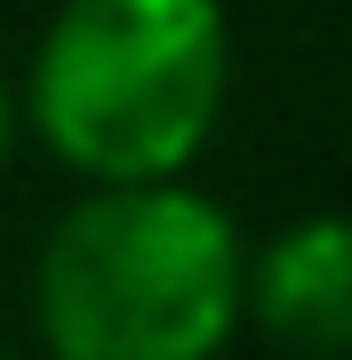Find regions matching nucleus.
I'll return each mask as SVG.
<instances>
[{"instance_id":"1","label":"nucleus","mask_w":352,"mask_h":360,"mask_svg":"<svg viewBox=\"0 0 352 360\" xmlns=\"http://www.w3.org/2000/svg\"><path fill=\"white\" fill-rule=\"evenodd\" d=\"M240 232L184 184H105L40 248V336L56 360H209L240 321Z\"/></svg>"},{"instance_id":"2","label":"nucleus","mask_w":352,"mask_h":360,"mask_svg":"<svg viewBox=\"0 0 352 360\" xmlns=\"http://www.w3.org/2000/svg\"><path fill=\"white\" fill-rule=\"evenodd\" d=\"M216 0H65L40 32L25 112L48 153L96 184L176 176L224 112Z\"/></svg>"},{"instance_id":"3","label":"nucleus","mask_w":352,"mask_h":360,"mask_svg":"<svg viewBox=\"0 0 352 360\" xmlns=\"http://www.w3.org/2000/svg\"><path fill=\"white\" fill-rule=\"evenodd\" d=\"M240 304L288 352L344 360L352 352V217L288 224L256 264H240Z\"/></svg>"},{"instance_id":"4","label":"nucleus","mask_w":352,"mask_h":360,"mask_svg":"<svg viewBox=\"0 0 352 360\" xmlns=\"http://www.w3.org/2000/svg\"><path fill=\"white\" fill-rule=\"evenodd\" d=\"M8 144H16V96H8V80H0V160H8Z\"/></svg>"},{"instance_id":"5","label":"nucleus","mask_w":352,"mask_h":360,"mask_svg":"<svg viewBox=\"0 0 352 360\" xmlns=\"http://www.w3.org/2000/svg\"><path fill=\"white\" fill-rule=\"evenodd\" d=\"M0 360H8V352H0Z\"/></svg>"}]
</instances>
